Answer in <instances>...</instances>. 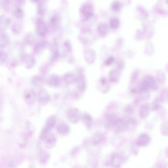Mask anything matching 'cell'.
I'll return each mask as SVG.
<instances>
[{
    "mask_svg": "<svg viewBox=\"0 0 168 168\" xmlns=\"http://www.w3.org/2000/svg\"><path fill=\"white\" fill-rule=\"evenodd\" d=\"M40 138L44 142L45 147L49 149L55 147L56 144V137L50 131L43 128L40 136Z\"/></svg>",
    "mask_w": 168,
    "mask_h": 168,
    "instance_id": "obj_1",
    "label": "cell"
},
{
    "mask_svg": "<svg viewBox=\"0 0 168 168\" xmlns=\"http://www.w3.org/2000/svg\"><path fill=\"white\" fill-rule=\"evenodd\" d=\"M80 12L84 20H88L93 15V8L92 6L89 4H83L80 8Z\"/></svg>",
    "mask_w": 168,
    "mask_h": 168,
    "instance_id": "obj_2",
    "label": "cell"
},
{
    "mask_svg": "<svg viewBox=\"0 0 168 168\" xmlns=\"http://www.w3.org/2000/svg\"><path fill=\"white\" fill-rule=\"evenodd\" d=\"M36 32L40 37L45 36L47 32V28L44 20L41 18L37 20L36 23Z\"/></svg>",
    "mask_w": 168,
    "mask_h": 168,
    "instance_id": "obj_3",
    "label": "cell"
},
{
    "mask_svg": "<svg viewBox=\"0 0 168 168\" xmlns=\"http://www.w3.org/2000/svg\"><path fill=\"white\" fill-rule=\"evenodd\" d=\"M36 97V92L32 89H27L24 92V100L28 104L31 105L33 104L35 101Z\"/></svg>",
    "mask_w": 168,
    "mask_h": 168,
    "instance_id": "obj_4",
    "label": "cell"
},
{
    "mask_svg": "<svg viewBox=\"0 0 168 168\" xmlns=\"http://www.w3.org/2000/svg\"><path fill=\"white\" fill-rule=\"evenodd\" d=\"M21 61L27 69H31L35 66L36 64L35 58L29 54L24 55L22 57Z\"/></svg>",
    "mask_w": 168,
    "mask_h": 168,
    "instance_id": "obj_5",
    "label": "cell"
},
{
    "mask_svg": "<svg viewBox=\"0 0 168 168\" xmlns=\"http://www.w3.org/2000/svg\"><path fill=\"white\" fill-rule=\"evenodd\" d=\"M38 101L42 105L47 104L51 100V97L48 92L45 90L42 89L38 93Z\"/></svg>",
    "mask_w": 168,
    "mask_h": 168,
    "instance_id": "obj_6",
    "label": "cell"
},
{
    "mask_svg": "<svg viewBox=\"0 0 168 168\" xmlns=\"http://www.w3.org/2000/svg\"><path fill=\"white\" fill-rule=\"evenodd\" d=\"M67 117L72 123H76L79 119V112L76 108L71 109L67 112Z\"/></svg>",
    "mask_w": 168,
    "mask_h": 168,
    "instance_id": "obj_7",
    "label": "cell"
},
{
    "mask_svg": "<svg viewBox=\"0 0 168 168\" xmlns=\"http://www.w3.org/2000/svg\"><path fill=\"white\" fill-rule=\"evenodd\" d=\"M151 138L146 133L142 134L137 140L138 145L140 147L147 146L150 143Z\"/></svg>",
    "mask_w": 168,
    "mask_h": 168,
    "instance_id": "obj_8",
    "label": "cell"
},
{
    "mask_svg": "<svg viewBox=\"0 0 168 168\" xmlns=\"http://www.w3.org/2000/svg\"><path fill=\"white\" fill-rule=\"evenodd\" d=\"M61 83V77L57 74H52L48 80V83L50 86L56 88L60 85Z\"/></svg>",
    "mask_w": 168,
    "mask_h": 168,
    "instance_id": "obj_9",
    "label": "cell"
},
{
    "mask_svg": "<svg viewBox=\"0 0 168 168\" xmlns=\"http://www.w3.org/2000/svg\"><path fill=\"white\" fill-rule=\"evenodd\" d=\"M57 130L59 134L64 137L67 136L70 132L69 126L66 123H61L57 127Z\"/></svg>",
    "mask_w": 168,
    "mask_h": 168,
    "instance_id": "obj_10",
    "label": "cell"
},
{
    "mask_svg": "<svg viewBox=\"0 0 168 168\" xmlns=\"http://www.w3.org/2000/svg\"><path fill=\"white\" fill-rule=\"evenodd\" d=\"M57 122V118L54 115H52L48 118L46 121L45 128L50 130L55 126Z\"/></svg>",
    "mask_w": 168,
    "mask_h": 168,
    "instance_id": "obj_11",
    "label": "cell"
},
{
    "mask_svg": "<svg viewBox=\"0 0 168 168\" xmlns=\"http://www.w3.org/2000/svg\"><path fill=\"white\" fill-rule=\"evenodd\" d=\"M150 107L148 104L143 105L140 108V116L142 119H145L147 117L150 113Z\"/></svg>",
    "mask_w": 168,
    "mask_h": 168,
    "instance_id": "obj_12",
    "label": "cell"
},
{
    "mask_svg": "<svg viewBox=\"0 0 168 168\" xmlns=\"http://www.w3.org/2000/svg\"><path fill=\"white\" fill-rule=\"evenodd\" d=\"M44 79L42 77L39 75L34 76L31 80L32 85L36 88L42 86L44 84Z\"/></svg>",
    "mask_w": 168,
    "mask_h": 168,
    "instance_id": "obj_13",
    "label": "cell"
},
{
    "mask_svg": "<svg viewBox=\"0 0 168 168\" xmlns=\"http://www.w3.org/2000/svg\"><path fill=\"white\" fill-rule=\"evenodd\" d=\"M52 54L51 60L53 61H57L60 57V53L58 50V45L56 42H54L52 46Z\"/></svg>",
    "mask_w": 168,
    "mask_h": 168,
    "instance_id": "obj_14",
    "label": "cell"
},
{
    "mask_svg": "<svg viewBox=\"0 0 168 168\" xmlns=\"http://www.w3.org/2000/svg\"><path fill=\"white\" fill-rule=\"evenodd\" d=\"M60 20L58 16L52 17L50 21V25L53 29L56 30L58 29L60 26Z\"/></svg>",
    "mask_w": 168,
    "mask_h": 168,
    "instance_id": "obj_15",
    "label": "cell"
},
{
    "mask_svg": "<svg viewBox=\"0 0 168 168\" xmlns=\"http://www.w3.org/2000/svg\"><path fill=\"white\" fill-rule=\"evenodd\" d=\"M47 44V43L45 41L37 42L34 47V52L37 54L42 52L46 47Z\"/></svg>",
    "mask_w": 168,
    "mask_h": 168,
    "instance_id": "obj_16",
    "label": "cell"
},
{
    "mask_svg": "<svg viewBox=\"0 0 168 168\" xmlns=\"http://www.w3.org/2000/svg\"><path fill=\"white\" fill-rule=\"evenodd\" d=\"M9 42V39L7 34L1 33L0 36V46L1 47L4 48L7 46Z\"/></svg>",
    "mask_w": 168,
    "mask_h": 168,
    "instance_id": "obj_17",
    "label": "cell"
},
{
    "mask_svg": "<svg viewBox=\"0 0 168 168\" xmlns=\"http://www.w3.org/2000/svg\"><path fill=\"white\" fill-rule=\"evenodd\" d=\"M122 4L119 1H116L112 3L111 5V11L115 13H118L122 9Z\"/></svg>",
    "mask_w": 168,
    "mask_h": 168,
    "instance_id": "obj_18",
    "label": "cell"
},
{
    "mask_svg": "<svg viewBox=\"0 0 168 168\" xmlns=\"http://www.w3.org/2000/svg\"><path fill=\"white\" fill-rule=\"evenodd\" d=\"M98 32L99 35L104 36L108 31V26L107 24L101 23L99 24L97 28Z\"/></svg>",
    "mask_w": 168,
    "mask_h": 168,
    "instance_id": "obj_19",
    "label": "cell"
},
{
    "mask_svg": "<svg viewBox=\"0 0 168 168\" xmlns=\"http://www.w3.org/2000/svg\"><path fill=\"white\" fill-rule=\"evenodd\" d=\"M160 131L161 135L168 137V121H165L161 124Z\"/></svg>",
    "mask_w": 168,
    "mask_h": 168,
    "instance_id": "obj_20",
    "label": "cell"
},
{
    "mask_svg": "<svg viewBox=\"0 0 168 168\" xmlns=\"http://www.w3.org/2000/svg\"><path fill=\"white\" fill-rule=\"evenodd\" d=\"M9 19L8 18L5 17H1V30H4L5 29L9 24Z\"/></svg>",
    "mask_w": 168,
    "mask_h": 168,
    "instance_id": "obj_21",
    "label": "cell"
},
{
    "mask_svg": "<svg viewBox=\"0 0 168 168\" xmlns=\"http://www.w3.org/2000/svg\"><path fill=\"white\" fill-rule=\"evenodd\" d=\"M83 119L84 124H85V126L88 127V128H89L91 126L92 119L91 116H89L88 115H85L84 116Z\"/></svg>",
    "mask_w": 168,
    "mask_h": 168,
    "instance_id": "obj_22",
    "label": "cell"
},
{
    "mask_svg": "<svg viewBox=\"0 0 168 168\" xmlns=\"http://www.w3.org/2000/svg\"><path fill=\"white\" fill-rule=\"evenodd\" d=\"M122 160V158L119 155H115L112 159V163L114 166L117 167L118 166L120 165Z\"/></svg>",
    "mask_w": 168,
    "mask_h": 168,
    "instance_id": "obj_23",
    "label": "cell"
},
{
    "mask_svg": "<svg viewBox=\"0 0 168 168\" xmlns=\"http://www.w3.org/2000/svg\"><path fill=\"white\" fill-rule=\"evenodd\" d=\"M74 75L71 73H68L65 75L64 77V80L66 83H71L74 82L75 80Z\"/></svg>",
    "mask_w": 168,
    "mask_h": 168,
    "instance_id": "obj_24",
    "label": "cell"
},
{
    "mask_svg": "<svg viewBox=\"0 0 168 168\" xmlns=\"http://www.w3.org/2000/svg\"><path fill=\"white\" fill-rule=\"evenodd\" d=\"M110 24L111 27L114 29H116L119 27L120 22L118 18H111L110 20Z\"/></svg>",
    "mask_w": 168,
    "mask_h": 168,
    "instance_id": "obj_25",
    "label": "cell"
},
{
    "mask_svg": "<svg viewBox=\"0 0 168 168\" xmlns=\"http://www.w3.org/2000/svg\"><path fill=\"white\" fill-rule=\"evenodd\" d=\"M39 160L40 162L42 164H45L49 158V155L45 152H43L40 154Z\"/></svg>",
    "mask_w": 168,
    "mask_h": 168,
    "instance_id": "obj_26",
    "label": "cell"
},
{
    "mask_svg": "<svg viewBox=\"0 0 168 168\" xmlns=\"http://www.w3.org/2000/svg\"><path fill=\"white\" fill-rule=\"evenodd\" d=\"M15 16L18 18H21L23 16V10L20 7L15 8L14 11Z\"/></svg>",
    "mask_w": 168,
    "mask_h": 168,
    "instance_id": "obj_27",
    "label": "cell"
},
{
    "mask_svg": "<svg viewBox=\"0 0 168 168\" xmlns=\"http://www.w3.org/2000/svg\"><path fill=\"white\" fill-rule=\"evenodd\" d=\"M0 63L1 64L7 60L8 58L7 54L4 52L1 51V56H0Z\"/></svg>",
    "mask_w": 168,
    "mask_h": 168,
    "instance_id": "obj_28",
    "label": "cell"
},
{
    "mask_svg": "<svg viewBox=\"0 0 168 168\" xmlns=\"http://www.w3.org/2000/svg\"><path fill=\"white\" fill-rule=\"evenodd\" d=\"M22 28L21 26L19 25H15L12 28V31L15 34H18L20 33L21 31Z\"/></svg>",
    "mask_w": 168,
    "mask_h": 168,
    "instance_id": "obj_29",
    "label": "cell"
},
{
    "mask_svg": "<svg viewBox=\"0 0 168 168\" xmlns=\"http://www.w3.org/2000/svg\"><path fill=\"white\" fill-rule=\"evenodd\" d=\"M161 104L158 102L155 101L152 104L151 109L153 111H156L159 110L161 107Z\"/></svg>",
    "mask_w": 168,
    "mask_h": 168,
    "instance_id": "obj_30",
    "label": "cell"
},
{
    "mask_svg": "<svg viewBox=\"0 0 168 168\" xmlns=\"http://www.w3.org/2000/svg\"><path fill=\"white\" fill-rule=\"evenodd\" d=\"M8 66L10 68H14L17 66V61L15 60L9 61L7 64Z\"/></svg>",
    "mask_w": 168,
    "mask_h": 168,
    "instance_id": "obj_31",
    "label": "cell"
},
{
    "mask_svg": "<svg viewBox=\"0 0 168 168\" xmlns=\"http://www.w3.org/2000/svg\"><path fill=\"white\" fill-rule=\"evenodd\" d=\"M38 8V11L39 14L43 15L45 13L46 11L45 7L44 5L42 4H39V7Z\"/></svg>",
    "mask_w": 168,
    "mask_h": 168,
    "instance_id": "obj_32",
    "label": "cell"
},
{
    "mask_svg": "<svg viewBox=\"0 0 168 168\" xmlns=\"http://www.w3.org/2000/svg\"><path fill=\"white\" fill-rule=\"evenodd\" d=\"M34 38H35L33 37H28L27 40L28 44L29 45H32L34 44V43H35V40Z\"/></svg>",
    "mask_w": 168,
    "mask_h": 168,
    "instance_id": "obj_33",
    "label": "cell"
},
{
    "mask_svg": "<svg viewBox=\"0 0 168 168\" xmlns=\"http://www.w3.org/2000/svg\"><path fill=\"white\" fill-rule=\"evenodd\" d=\"M31 1L33 2L36 3L38 2L39 1V0H31Z\"/></svg>",
    "mask_w": 168,
    "mask_h": 168,
    "instance_id": "obj_34",
    "label": "cell"
}]
</instances>
